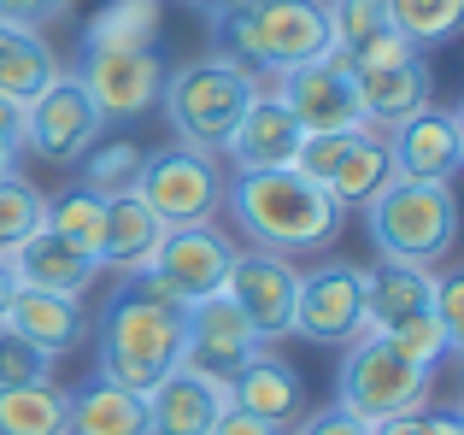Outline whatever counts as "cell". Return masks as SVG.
Returning <instances> with one entry per match:
<instances>
[{
  "mask_svg": "<svg viewBox=\"0 0 464 435\" xmlns=\"http://www.w3.org/2000/svg\"><path fill=\"white\" fill-rule=\"evenodd\" d=\"M295 288H300V265L283 253H259V247H236V265L224 276V295L241 318L253 324L265 347L295 335Z\"/></svg>",
  "mask_w": 464,
  "mask_h": 435,
  "instance_id": "obj_12",
  "label": "cell"
},
{
  "mask_svg": "<svg viewBox=\"0 0 464 435\" xmlns=\"http://www.w3.org/2000/svg\"><path fill=\"white\" fill-rule=\"evenodd\" d=\"M236 265V247L218 224H182V229H165L148 259V271L159 288H165L177 306H194V300H212L224 295V276Z\"/></svg>",
  "mask_w": 464,
  "mask_h": 435,
  "instance_id": "obj_11",
  "label": "cell"
},
{
  "mask_svg": "<svg viewBox=\"0 0 464 435\" xmlns=\"http://www.w3.org/2000/svg\"><path fill=\"white\" fill-rule=\"evenodd\" d=\"M229 406L247 412V418H265V424H276L288 435L300 424V412H306V377H300L276 347H259V353L229 377Z\"/></svg>",
  "mask_w": 464,
  "mask_h": 435,
  "instance_id": "obj_18",
  "label": "cell"
},
{
  "mask_svg": "<svg viewBox=\"0 0 464 435\" xmlns=\"http://www.w3.org/2000/svg\"><path fill=\"white\" fill-rule=\"evenodd\" d=\"M0 324H12V330H18L24 342H35L47 359H65V353H77V347L89 342V312H82L77 295H42V288H18Z\"/></svg>",
  "mask_w": 464,
  "mask_h": 435,
  "instance_id": "obj_22",
  "label": "cell"
},
{
  "mask_svg": "<svg viewBox=\"0 0 464 435\" xmlns=\"http://www.w3.org/2000/svg\"><path fill=\"white\" fill-rule=\"evenodd\" d=\"M430 312H435V324L447 330L453 353H464V276H459V271H441V276H435Z\"/></svg>",
  "mask_w": 464,
  "mask_h": 435,
  "instance_id": "obj_35",
  "label": "cell"
},
{
  "mask_svg": "<svg viewBox=\"0 0 464 435\" xmlns=\"http://www.w3.org/2000/svg\"><path fill=\"white\" fill-rule=\"evenodd\" d=\"M295 171H306L312 183L329 188V200H335L341 212L359 207L376 195V188L394 177V165H388V136L371 124L359 130H329V136H306L295 153Z\"/></svg>",
  "mask_w": 464,
  "mask_h": 435,
  "instance_id": "obj_8",
  "label": "cell"
},
{
  "mask_svg": "<svg viewBox=\"0 0 464 435\" xmlns=\"http://www.w3.org/2000/svg\"><path fill=\"white\" fill-rule=\"evenodd\" d=\"M288 435H371V424H364V418H353L347 406L329 401V406H317V412L306 406V412H300V424L288 430Z\"/></svg>",
  "mask_w": 464,
  "mask_h": 435,
  "instance_id": "obj_36",
  "label": "cell"
},
{
  "mask_svg": "<svg viewBox=\"0 0 464 435\" xmlns=\"http://www.w3.org/2000/svg\"><path fill=\"white\" fill-rule=\"evenodd\" d=\"M212 35L224 59L271 82L329 53V6L324 0H241L236 12L212 18Z\"/></svg>",
  "mask_w": 464,
  "mask_h": 435,
  "instance_id": "obj_3",
  "label": "cell"
},
{
  "mask_svg": "<svg viewBox=\"0 0 464 435\" xmlns=\"http://www.w3.org/2000/svg\"><path fill=\"white\" fill-rule=\"evenodd\" d=\"M77 0H0V24H24V30H47L59 24Z\"/></svg>",
  "mask_w": 464,
  "mask_h": 435,
  "instance_id": "obj_37",
  "label": "cell"
},
{
  "mask_svg": "<svg viewBox=\"0 0 464 435\" xmlns=\"http://www.w3.org/2000/svg\"><path fill=\"white\" fill-rule=\"evenodd\" d=\"M71 418V389L47 382H24V389H0V435H65Z\"/></svg>",
  "mask_w": 464,
  "mask_h": 435,
  "instance_id": "obj_28",
  "label": "cell"
},
{
  "mask_svg": "<svg viewBox=\"0 0 464 435\" xmlns=\"http://www.w3.org/2000/svg\"><path fill=\"white\" fill-rule=\"evenodd\" d=\"M42 229H53L59 241H71L77 253H101V229H106V200L101 195H89V188H65V195H47V207H42ZM101 265V259H94Z\"/></svg>",
  "mask_w": 464,
  "mask_h": 435,
  "instance_id": "obj_29",
  "label": "cell"
},
{
  "mask_svg": "<svg viewBox=\"0 0 464 435\" xmlns=\"http://www.w3.org/2000/svg\"><path fill=\"white\" fill-rule=\"evenodd\" d=\"M224 207L229 224L247 236V247L259 253H324L341 236V212L329 200L324 183H312L295 165H276V171H236V183H224Z\"/></svg>",
  "mask_w": 464,
  "mask_h": 435,
  "instance_id": "obj_2",
  "label": "cell"
},
{
  "mask_svg": "<svg viewBox=\"0 0 464 435\" xmlns=\"http://www.w3.org/2000/svg\"><path fill=\"white\" fill-rule=\"evenodd\" d=\"M53 377V359L35 342H24L12 324H0V389H24V382H47Z\"/></svg>",
  "mask_w": 464,
  "mask_h": 435,
  "instance_id": "obj_34",
  "label": "cell"
},
{
  "mask_svg": "<svg viewBox=\"0 0 464 435\" xmlns=\"http://www.w3.org/2000/svg\"><path fill=\"white\" fill-rule=\"evenodd\" d=\"M141 401H148V435H206L212 418L229 406V389L200 377V371H188V365H177Z\"/></svg>",
  "mask_w": 464,
  "mask_h": 435,
  "instance_id": "obj_20",
  "label": "cell"
},
{
  "mask_svg": "<svg viewBox=\"0 0 464 435\" xmlns=\"http://www.w3.org/2000/svg\"><path fill=\"white\" fill-rule=\"evenodd\" d=\"M435 435H464V418L447 406V412H435Z\"/></svg>",
  "mask_w": 464,
  "mask_h": 435,
  "instance_id": "obj_44",
  "label": "cell"
},
{
  "mask_svg": "<svg viewBox=\"0 0 464 435\" xmlns=\"http://www.w3.org/2000/svg\"><path fill=\"white\" fill-rule=\"evenodd\" d=\"M382 136H388V165L406 183H453L464 165V118L453 106H423Z\"/></svg>",
  "mask_w": 464,
  "mask_h": 435,
  "instance_id": "obj_16",
  "label": "cell"
},
{
  "mask_svg": "<svg viewBox=\"0 0 464 435\" xmlns=\"http://www.w3.org/2000/svg\"><path fill=\"white\" fill-rule=\"evenodd\" d=\"M259 347L265 342L253 335V324L229 306V295L194 300V306L182 312V365L200 371V377H212V382H224V389Z\"/></svg>",
  "mask_w": 464,
  "mask_h": 435,
  "instance_id": "obj_15",
  "label": "cell"
},
{
  "mask_svg": "<svg viewBox=\"0 0 464 435\" xmlns=\"http://www.w3.org/2000/svg\"><path fill=\"white\" fill-rule=\"evenodd\" d=\"M388 18H394V30L423 53V47H441V42L459 35L464 0H388Z\"/></svg>",
  "mask_w": 464,
  "mask_h": 435,
  "instance_id": "obj_31",
  "label": "cell"
},
{
  "mask_svg": "<svg viewBox=\"0 0 464 435\" xmlns=\"http://www.w3.org/2000/svg\"><path fill=\"white\" fill-rule=\"evenodd\" d=\"M435 295V271L418 265H376L364 271V335H388L400 324L423 318Z\"/></svg>",
  "mask_w": 464,
  "mask_h": 435,
  "instance_id": "obj_23",
  "label": "cell"
},
{
  "mask_svg": "<svg viewBox=\"0 0 464 435\" xmlns=\"http://www.w3.org/2000/svg\"><path fill=\"white\" fill-rule=\"evenodd\" d=\"M259 89H265V77H253L247 65H236L224 53H206V59H188V65L165 71L159 106H165V124L182 148L224 153V141L236 136L241 112L253 106Z\"/></svg>",
  "mask_w": 464,
  "mask_h": 435,
  "instance_id": "obj_5",
  "label": "cell"
},
{
  "mask_svg": "<svg viewBox=\"0 0 464 435\" xmlns=\"http://www.w3.org/2000/svg\"><path fill=\"white\" fill-rule=\"evenodd\" d=\"M12 295H18V276H12V265L0 259V318H6V306H12Z\"/></svg>",
  "mask_w": 464,
  "mask_h": 435,
  "instance_id": "obj_42",
  "label": "cell"
},
{
  "mask_svg": "<svg viewBox=\"0 0 464 435\" xmlns=\"http://www.w3.org/2000/svg\"><path fill=\"white\" fill-rule=\"evenodd\" d=\"M141 207H148L165 229H182V224H212L224 212V165L218 153H200V148H148V165H141V183H136Z\"/></svg>",
  "mask_w": 464,
  "mask_h": 435,
  "instance_id": "obj_7",
  "label": "cell"
},
{
  "mask_svg": "<svg viewBox=\"0 0 464 435\" xmlns=\"http://www.w3.org/2000/svg\"><path fill=\"white\" fill-rule=\"evenodd\" d=\"M271 94L295 112V124L306 136H329V130H359V89H353V65L329 47L324 59H306V65L271 77Z\"/></svg>",
  "mask_w": 464,
  "mask_h": 435,
  "instance_id": "obj_13",
  "label": "cell"
},
{
  "mask_svg": "<svg viewBox=\"0 0 464 435\" xmlns=\"http://www.w3.org/2000/svg\"><path fill=\"white\" fill-rule=\"evenodd\" d=\"M430 394H435V371L411 365L382 335H359V342L341 347L335 406H347L364 424H382V418H400V412H423Z\"/></svg>",
  "mask_w": 464,
  "mask_h": 435,
  "instance_id": "obj_6",
  "label": "cell"
},
{
  "mask_svg": "<svg viewBox=\"0 0 464 435\" xmlns=\"http://www.w3.org/2000/svg\"><path fill=\"white\" fill-rule=\"evenodd\" d=\"M18 160H24L18 141H0V183H6V177H18Z\"/></svg>",
  "mask_w": 464,
  "mask_h": 435,
  "instance_id": "obj_41",
  "label": "cell"
},
{
  "mask_svg": "<svg viewBox=\"0 0 464 435\" xmlns=\"http://www.w3.org/2000/svg\"><path fill=\"white\" fill-rule=\"evenodd\" d=\"M0 141H18L24 148V106L6 101V94H0Z\"/></svg>",
  "mask_w": 464,
  "mask_h": 435,
  "instance_id": "obj_40",
  "label": "cell"
},
{
  "mask_svg": "<svg viewBox=\"0 0 464 435\" xmlns=\"http://www.w3.org/2000/svg\"><path fill=\"white\" fill-rule=\"evenodd\" d=\"M106 136V118L94 112V101L82 94V82L71 71H59L30 106H24V153H35L42 165H77L94 141Z\"/></svg>",
  "mask_w": 464,
  "mask_h": 435,
  "instance_id": "obj_9",
  "label": "cell"
},
{
  "mask_svg": "<svg viewBox=\"0 0 464 435\" xmlns=\"http://www.w3.org/2000/svg\"><path fill=\"white\" fill-rule=\"evenodd\" d=\"M295 335L317 347H347L364 335V265L324 259L300 271L295 288Z\"/></svg>",
  "mask_w": 464,
  "mask_h": 435,
  "instance_id": "obj_10",
  "label": "cell"
},
{
  "mask_svg": "<svg viewBox=\"0 0 464 435\" xmlns=\"http://www.w3.org/2000/svg\"><path fill=\"white\" fill-rule=\"evenodd\" d=\"M159 236H165V224L141 207V195H118L106 200V229H101V271H118V276H141L159 247Z\"/></svg>",
  "mask_w": 464,
  "mask_h": 435,
  "instance_id": "obj_24",
  "label": "cell"
},
{
  "mask_svg": "<svg viewBox=\"0 0 464 435\" xmlns=\"http://www.w3.org/2000/svg\"><path fill=\"white\" fill-rule=\"evenodd\" d=\"M65 435H148V401H141L136 389L89 377L82 389H71Z\"/></svg>",
  "mask_w": 464,
  "mask_h": 435,
  "instance_id": "obj_25",
  "label": "cell"
},
{
  "mask_svg": "<svg viewBox=\"0 0 464 435\" xmlns=\"http://www.w3.org/2000/svg\"><path fill=\"white\" fill-rule=\"evenodd\" d=\"M182 312L153 276H118L106 306L94 312L89 342H94V377L118 389L148 394L182 365Z\"/></svg>",
  "mask_w": 464,
  "mask_h": 435,
  "instance_id": "obj_1",
  "label": "cell"
},
{
  "mask_svg": "<svg viewBox=\"0 0 464 435\" xmlns=\"http://www.w3.org/2000/svg\"><path fill=\"white\" fill-rule=\"evenodd\" d=\"M159 0H101L82 24V47L94 53H124V47H159Z\"/></svg>",
  "mask_w": 464,
  "mask_h": 435,
  "instance_id": "obj_27",
  "label": "cell"
},
{
  "mask_svg": "<svg viewBox=\"0 0 464 435\" xmlns=\"http://www.w3.org/2000/svg\"><path fill=\"white\" fill-rule=\"evenodd\" d=\"M353 89H359V112L371 130H394L411 112L435 106V71L423 53L388 59V65H353Z\"/></svg>",
  "mask_w": 464,
  "mask_h": 435,
  "instance_id": "obj_17",
  "label": "cell"
},
{
  "mask_svg": "<svg viewBox=\"0 0 464 435\" xmlns=\"http://www.w3.org/2000/svg\"><path fill=\"white\" fill-rule=\"evenodd\" d=\"M82 188L101 200H118V195H136L141 183V165H148V148L141 141H94L89 153H82Z\"/></svg>",
  "mask_w": 464,
  "mask_h": 435,
  "instance_id": "obj_30",
  "label": "cell"
},
{
  "mask_svg": "<svg viewBox=\"0 0 464 435\" xmlns=\"http://www.w3.org/2000/svg\"><path fill=\"white\" fill-rule=\"evenodd\" d=\"M300 141H306V130L295 124V112H288L271 94V82H265V89L253 94V106L241 112L236 136L224 141V153H229L236 171H276V165H295Z\"/></svg>",
  "mask_w": 464,
  "mask_h": 435,
  "instance_id": "obj_19",
  "label": "cell"
},
{
  "mask_svg": "<svg viewBox=\"0 0 464 435\" xmlns=\"http://www.w3.org/2000/svg\"><path fill=\"white\" fill-rule=\"evenodd\" d=\"M206 435H283L276 424H265V418H247V412H236V406H224V412L212 418V430Z\"/></svg>",
  "mask_w": 464,
  "mask_h": 435,
  "instance_id": "obj_38",
  "label": "cell"
},
{
  "mask_svg": "<svg viewBox=\"0 0 464 435\" xmlns=\"http://www.w3.org/2000/svg\"><path fill=\"white\" fill-rule=\"evenodd\" d=\"M364 236H371L382 265H418L435 271L459 247V200L453 183H406L388 177L364 200Z\"/></svg>",
  "mask_w": 464,
  "mask_h": 435,
  "instance_id": "obj_4",
  "label": "cell"
},
{
  "mask_svg": "<svg viewBox=\"0 0 464 435\" xmlns=\"http://www.w3.org/2000/svg\"><path fill=\"white\" fill-rule=\"evenodd\" d=\"M394 353H406L411 365H423V371H441L447 359H453V342H447V330L435 324V312H423V318H411V324H400V330H388L382 335Z\"/></svg>",
  "mask_w": 464,
  "mask_h": 435,
  "instance_id": "obj_33",
  "label": "cell"
},
{
  "mask_svg": "<svg viewBox=\"0 0 464 435\" xmlns=\"http://www.w3.org/2000/svg\"><path fill=\"white\" fill-rule=\"evenodd\" d=\"M12 276H18V288H42V295H89L94 283H101V265L89 259V253H77L71 241H59L53 229H35V236H24L18 247L6 253Z\"/></svg>",
  "mask_w": 464,
  "mask_h": 435,
  "instance_id": "obj_21",
  "label": "cell"
},
{
  "mask_svg": "<svg viewBox=\"0 0 464 435\" xmlns=\"http://www.w3.org/2000/svg\"><path fill=\"white\" fill-rule=\"evenodd\" d=\"M42 207H47V195L35 183H24V177H6V183H0V259H6L24 236L42 229Z\"/></svg>",
  "mask_w": 464,
  "mask_h": 435,
  "instance_id": "obj_32",
  "label": "cell"
},
{
  "mask_svg": "<svg viewBox=\"0 0 464 435\" xmlns=\"http://www.w3.org/2000/svg\"><path fill=\"white\" fill-rule=\"evenodd\" d=\"M371 435H435V412L423 406V412H400V418H382V424H371Z\"/></svg>",
  "mask_w": 464,
  "mask_h": 435,
  "instance_id": "obj_39",
  "label": "cell"
},
{
  "mask_svg": "<svg viewBox=\"0 0 464 435\" xmlns=\"http://www.w3.org/2000/svg\"><path fill=\"white\" fill-rule=\"evenodd\" d=\"M59 53L47 47L42 30H24V24H0V94L18 106H30L47 82L59 77Z\"/></svg>",
  "mask_w": 464,
  "mask_h": 435,
  "instance_id": "obj_26",
  "label": "cell"
},
{
  "mask_svg": "<svg viewBox=\"0 0 464 435\" xmlns=\"http://www.w3.org/2000/svg\"><path fill=\"white\" fill-rule=\"evenodd\" d=\"M165 59L159 47H124V53H94L82 47V65L71 77L82 82V94L94 101V112L106 124H124V118H141L159 106V89H165Z\"/></svg>",
  "mask_w": 464,
  "mask_h": 435,
  "instance_id": "obj_14",
  "label": "cell"
},
{
  "mask_svg": "<svg viewBox=\"0 0 464 435\" xmlns=\"http://www.w3.org/2000/svg\"><path fill=\"white\" fill-rule=\"evenodd\" d=\"M194 12H206V18H224V12H236L241 0H188Z\"/></svg>",
  "mask_w": 464,
  "mask_h": 435,
  "instance_id": "obj_43",
  "label": "cell"
}]
</instances>
